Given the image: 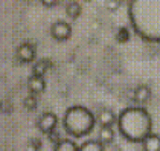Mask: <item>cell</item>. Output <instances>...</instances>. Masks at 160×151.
Here are the masks:
<instances>
[{"instance_id":"6da1fadb","label":"cell","mask_w":160,"mask_h":151,"mask_svg":"<svg viewBox=\"0 0 160 151\" xmlns=\"http://www.w3.org/2000/svg\"><path fill=\"white\" fill-rule=\"evenodd\" d=\"M128 20L142 40L160 43V0H130Z\"/></svg>"},{"instance_id":"7a4b0ae2","label":"cell","mask_w":160,"mask_h":151,"mask_svg":"<svg viewBox=\"0 0 160 151\" xmlns=\"http://www.w3.org/2000/svg\"><path fill=\"white\" fill-rule=\"evenodd\" d=\"M118 130L127 142L142 143L152 133V118L140 105L127 107L118 114Z\"/></svg>"},{"instance_id":"3957f363","label":"cell","mask_w":160,"mask_h":151,"mask_svg":"<svg viewBox=\"0 0 160 151\" xmlns=\"http://www.w3.org/2000/svg\"><path fill=\"white\" fill-rule=\"evenodd\" d=\"M62 128L72 138H84L92 133L96 124V118L84 105H72L62 116Z\"/></svg>"},{"instance_id":"277c9868","label":"cell","mask_w":160,"mask_h":151,"mask_svg":"<svg viewBox=\"0 0 160 151\" xmlns=\"http://www.w3.org/2000/svg\"><path fill=\"white\" fill-rule=\"evenodd\" d=\"M37 125H38V128H40V131H41V133L49 134L50 136V134L57 130V125H58V118H57V114L52 113V112H44V113L38 118Z\"/></svg>"},{"instance_id":"5b68a950","label":"cell","mask_w":160,"mask_h":151,"mask_svg":"<svg viewBox=\"0 0 160 151\" xmlns=\"http://www.w3.org/2000/svg\"><path fill=\"white\" fill-rule=\"evenodd\" d=\"M50 35L57 41H66L72 35V26H70V23H67L64 20L53 22L50 26Z\"/></svg>"},{"instance_id":"8992f818","label":"cell","mask_w":160,"mask_h":151,"mask_svg":"<svg viewBox=\"0 0 160 151\" xmlns=\"http://www.w3.org/2000/svg\"><path fill=\"white\" fill-rule=\"evenodd\" d=\"M17 57H18V60L22 63H31V61H34V58H35V48H34V44H31L28 41L22 43L17 48Z\"/></svg>"},{"instance_id":"52a82bcc","label":"cell","mask_w":160,"mask_h":151,"mask_svg":"<svg viewBox=\"0 0 160 151\" xmlns=\"http://www.w3.org/2000/svg\"><path fill=\"white\" fill-rule=\"evenodd\" d=\"M96 121L101 127H113L114 124H118V114H114V112L110 108H102L99 112Z\"/></svg>"},{"instance_id":"ba28073f","label":"cell","mask_w":160,"mask_h":151,"mask_svg":"<svg viewBox=\"0 0 160 151\" xmlns=\"http://www.w3.org/2000/svg\"><path fill=\"white\" fill-rule=\"evenodd\" d=\"M28 88L32 95H37V93H43L44 88H46V81H44V76H38V75H31L28 79Z\"/></svg>"},{"instance_id":"9c48e42d","label":"cell","mask_w":160,"mask_h":151,"mask_svg":"<svg viewBox=\"0 0 160 151\" xmlns=\"http://www.w3.org/2000/svg\"><path fill=\"white\" fill-rule=\"evenodd\" d=\"M140 145L143 151H160V136L156 133H151Z\"/></svg>"},{"instance_id":"30bf717a","label":"cell","mask_w":160,"mask_h":151,"mask_svg":"<svg viewBox=\"0 0 160 151\" xmlns=\"http://www.w3.org/2000/svg\"><path fill=\"white\" fill-rule=\"evenodd\" d=\"M151 99V88L148 86H137L134 88V101L139 104H147Z\"/></svg>"},{"instance_id":"8fae6325","label":"cell","mask_w":160,"mask_h":151,"mask_svg":"<svg viewBox=\"0 0 160 151\" xmlns=\"http://www.w3.org/2000/svg\"><path fill=\"white\" fill-rule=\"evenodd\" d=\"M79 151H105V145L99 139H88L79 145Z\"/></svg>"},{"instance_id":"7c38bea8","label":"cell","mask_w":160,"mask_h":151,"mask_svg":"<svg viewBox=\"0 0 160 151\" xmlns=\"http://www.w3.org/2000/svg\"><path fill=\"white\" fill-rule=\"evenodd\" d=\"M98 139L104 145L111 143V142L114 140V130H113V127H101V128H99Z\"/></svg>"},{"instance_id":"4fadbf2b","label":"cell","mask_w":160,"mask_h":151,"mask_svg":"<svg viewBox=\"0 0 160 151\" xmlns=\"http://www.w3.org/2000/svg\"><path fill=\"white\" fill-rule=\"evenodd\" d=\"M53 151H79V147L72 139H61L60 142L55 143Z\"/></svg>"},{"instance_id":"5bb4252c","label":"cell","mask_w":160,"mask_h":151,"mask_svg":"<svg viewBox=\"0 0 160 151\" xmlns=\"http://www.w3.org/2000/svg\"><path fill=\"white\" fill-rule=\"evenodd\" d=\"M49 67H50V61H48V60H40L32 67V75L44 76V73L49 70Z\"/></svg>"},{"instance_id":"9a60e30c","label":"cell","mask_w":160,"mask_h":151,"mask_svg":"<svg viewBox=\"0 0 160 151\" xmlns=\"http://www.w3.org/2000/svg\"><path fill=\"white\" fill-rule=\"evenodd\" d=\"M66 13H67V15H69L70 18L79 17V14H81V5H79L76 0H70V2L66 5Z\"/></svg>"},{"instance_id":"2e32d148","label":"cell","mask_w":160,"mask_h":151,"mask_svg":"<svg viewBox=\"0 0 160 151\" xmlns=\"http://www.w3.org/2000/svg\"><path fill=\"white\" fill-rule=\"evenodd\" d=\"M25 107L29 108V110H34V108L37 107V99H35L34 95H29V96L25 98Z\"/></svg>"},{"instance_id":"e0dca14e","label":"cell","mask_w":160,"mask_h":151,"mask_svg":"<svg viewBox=\"0 0 160 151\" xmlns=\"http://www.w3.org/2000/svg\"><path fill=\"white\" fill-rule=\"evenodd\" d=\"M41 3H43L44 6L50 8V6H55V5L58 3V0H41Z\"/></svg>"}]
</instances>
